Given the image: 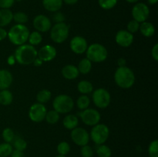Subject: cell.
Instances as JSON below:
<instances>
[{
    "mask_svg": "<svg viewBox=\"0 0 158 157\" xmlns=\"http://www.w3.org/2000/svg\"><path fill=\"white\" fill-rule=\"evenodd\" d=\"M56 157H66V155H56Z\"/></svg>",
    "mask_w": 158,
    "mask_h": 157,
    "instance_id": "816d5d0a",
    "label": "cell"
},
{
    "mask_svg": "<svg viewBox=\"0 0 158 157\" xmlns=\"http://www.w3.org/2000/svg\"><path fill=\"white\" fill-rule=\"evenodd\" d=\"M54 110L60 114L68 113L70 112L74 106V102L69 95L62 94L55 97L52 102Z\"/></svg>",
    "mask_w": 158,
    "mask_h": 157,
    "instance_id": "5b68a950",
    "label": "cell"
},
{
    "mask_svg": "<svg viewBox=\"0 0 158 157\" xmlns=\"http://www.w3.org/2000/svg\"><path fill=\"white\" fill-rule=\"evenodd\" d=\"M77 89H78L79 92L83 95H87L94 91V86L90 82L86 81V80H82L77 85Z\"/></svg>",
    "mask_w": 158,
    "mask_h": 157,
    "instance_id": "603a6c76",
    "label": "cell"
},
{
    "mask_svg": "<svg viewBox=\"0 0 158 157\" xmlns=\"http://www.w3.org/2000/svg\"><path fill=\"white\" fill-rule=\"evenodd\" d=\"M15 3V0H0V8L1 9H9Z\"/></svg>",
    "mask_w": 158,
    "mask_h": 157,
    "instance_id": "60d3db41",
    "label": "cell"
},
{
    "mask_svg": "<svg viewBox=\"0 0 158 157\" xmlns=\"http://www.w3.org/2000/svg\"><path fill=\"white\" fill-rule=\"evenodd\" d=\"M28 15L23 12H17L13 13V20L17 24L24 25L28 22Z\"/></svg>",
    "mask_w": 158,
    "mask_h": 157,
    "instance_id": "e575fe53",
    "label": "cell"
},
{
    "mask_svg": "<svg viewBox=\"0 0 158 157\" xmlns=\"http://www.w3.org/2000/svg\"><path fill=\"white\" fill-rule=\"evenodd\" d=\"M114 80L119 87L122 89H129L135 83V75L132 69L127 66L118 67L114 74Z\"/></svg>",
    "mask_w": 158,
    "mask_h": 157,
    "instance_id": "7a4b0ae2",
    "label": "cell"
},
{
    "mask_svg": "<svg viewBox=\"0 0 158 157\" xmlns=\"http://www.w3.org/2000/svg\"><path fill=\"white\" fill-rule=\"evenodd\" d=\"M70 145L67 142H61L57 146V152L59 155H66L70 152Z\"/></svg>",
    "mask_w": 158,
    "mask_h": 157,
    "instance_id": "d6a6232c",
    "label": "cell"
},
{
    "mask_svg": "<svg viewBox=\"0 0 158 157\" xmlns=\"http://www.w3.org/2000/svg\"><path fill=\"white\" fill-rule=\"evenodd\" d=\"M118 0H98L99 6L105 10L113 9L117 4Z\"/></svg>",
    "mask_w": 158,
    "mask_h": 157,
    "instance_id": "d590c367",
    "label": "cell"
},
{
    "mask_svg": "<svg viewBox=\"0 0 158 157\" xmlns=\"http://www.w3.org/2000/svg\"><path fill=\"white\" fill-rule=\"evenodd\" d=\"M80 154H81L82 157H93V155H94V150H93V149L89 146L85 145V146H81Z\"/></svg>",
    "mask_w": 158,
    "mask_h": 157,
    "instance_id": "74e56055",
    "label": "cell"
},
{
    "mask_svg": "<svg viewBox=\"0 0 158 157\" xmlns=\"http://www.w3.org/2000/svg\"><path fill=\"white\" fill-rule=\"evenodd\" d=\"M2 139H4L5 143H12L13 141L14 138H15V133H14L13 130L11 128H6L4 130L2 131Z\"/></svg>",
    "mask_w": 158,
    "mask_h": 157,
    "instance_id": "836d02e7",
    "label": "cell"
},
{
    "mask_svg": "<svg viewBox=\"0 0 158 157\" xmlns=\"http://www.w3.org/2000/svg\"><path fill=\"white\" fill-rule=\"evenodd\" d=\"M65 19V15L61 12L58 11V12H54L53 15H52V20L55 22L56 23H60V22H64Z\"/></svg>",
    "mask_w": 158,
    "mask_h": 157,
    "instance_id": "ab89813d",
    "label": "cell"
},
{
    "mask_svg": "<svg viewBox=\"0 0 158 157\" xmlns=\"http://www.w3.org/2000/svg\"><path fill=\"white\" fill-rule=\"evenodd\" d=\"M69 27L65 22L56 23L50 29L51 39L56 43H63L69 36Z\"/></svg>",
    "mask_w": 158,
    "mask_h": 157,
    "instance_id": "52a82bcc",
    "label": "cell"
},
{
    "mask_svg": "<svg viewBox=\"0 0 158 157\" xmlns=\"http://www.w3.org/2000/svg\"><path fill=\"white\" fill-rule=\"evenodd\" d=\"M77 69H78L80 73L86 75V74H88L91 71V69H92V62L88 58H83L79 62Z\"/></svg>",
    "mask_w": 158,
    "mask_h": 157,
    "instance_id": "d4e9b609",
    "label": "cell"
},
{
    "mask_svg": "<svg viewBox=\"0 0 158 157\" xmlns=\"http://www.w3.org/2000/svg\"><path fill=\"white\" fill-rule=\"evenodd\" d=\"M139 30L140 31L142 35L145 37H151L155 33V27L154 25L147 21L140 23Z\"/></svg>",
    "mask_w": 158,
    "mask_h": 157,
    "instance_id": "7402d4cb",
    "label": "cell"
},
{
    "mask_svg": "<svg viewBox=\"0 0 158 157\" xmlns=\"http://www.w3.org/2000/svg\"><path fill=\"white\" fill-rule=\"evenodd\" d=\"M97 154L98 157H111L112 152L109 146L104 144L98 145L97 148Z\"/></svg>",
    "mask_w": 158,
    "mask_h": 157,
    "instance_id": "4dcf8cb0",
    "label": "cell"
},
{
    "mask_svg": "<svg viewBox=\"0 0 158 157\" xmlns=\"http://www.w3.org/2000/svg\"><path fill=\"white\" fill-rule=\"evenodd\" d=\"M15 61L21 65H30L37 58V50L33 46L23 44L19 46L15 52Z\"/></svg>",
    "mask_w": 158,
    "mask_h": 157,
    "instance_id": "6da1fadb",
    "label": "cell"
},
{
    "mask_svg": "<svg viewBox=\"0 0 158 157\" xmlns=\"http://www.w3.org/2000/svg\"><path fill=\"white\" fill-rule=\"evenodd\" d=\"M47 112L46 106L42 103H34L29 110V117L34 123H40L43 121Z\"/></svg>",
    "mask_w": 158,
    "mask_h": 157,
    "instance_id": "30bf717a",
    "label": "cell"
},
{
    "mask_svg": "<svg viewBox=\"0 0 158 157\" xmlns=\"http://www.w3.org/2000/svg\"><path fill=\"white\" fill-rule=\"evenodd\" d=\"M12 147L14 149L19 151H24L27 148V143L24 139L20 136H15L12 141Z\"/></svg>",
    "mask_w": 158,
    "mask_h": 157,
    "instance_id": "484cf974",
    "label": "cell"
},
{
    "mask_svg": "<svg viewBox=\"0 0 158 157\" xmlns=\"http://www.w3.org/2000/svg\"><path fill=\"white\" fill-rule=\"evenodd\" d=\"M22 0H15V2H21Z\"/></svg>",
    "mask_w": 158,
    "mask_h": 157,
    "instance_id": "f5cc1de1",
    "label": "cell"
},
{
    "mask_svg": "<svg viewBox=\"0 0 158 157\" xmlns=\"http://www.w3.org/2000/svg\"><path fill=\"white\" fill-rule=\"evenodd\" d=\"M45 119L49 124H56L60 120V113L57 112L56 110H54V109L48 111L46 114Z\"/></svg>",
    "mask_w": 158,
    "mask_h": 157,
    "instance_id": "f1b7e54d",
    "label": "cell"
},
{
    "mask_svg": "<svg viewBox=\"0 0 158 157\" xmlns=\"http://www.w3.org/2000/svg\"><path fill=\"white\" fill-rule=\"evenodd\" d=\"M110 135V129L105 124H98L94 126L90 132L89 138L96 145L104 144Z\"/></svg>",
    "mask_w": 158,
    "mask_h": 157,
    "instance_id": "8992f818",
    "label": "cell"
},
{
    "mask_svg": "<svg viewBox=\"0 0 158 157\" xmlns=\"http://www.w3.org/2000/svg\"><path fill=\"white\" fill-rule=\"evenodd\" d=\"M148 154L150 157H158V141L154 140L148 146Z\"/></svg>",
    "mask_w": 158,
    "mask_h": 157,
    "instance_id": "8d00e7d4",
    "label": "cell"
},
{
    "mask_svg": "<svg viewBox=\"0 0 158 157\" xmlns=\"http://www.w3.org/2000/svg\"><path fill=\"white\" fill-rule=\"evenodd\" d=\"M29 31L25 25L16 24L11 28L8 32L7 37L12 44L19 46L26 44L29 38Z\"/></svg>",
    "mask_w": 158,
    "mask_h": 157,
    "instance_id": "3957f363",
    "label": "cell"
},
{
    "mask_svg": "<svg viewBox=\"0 0 158 157\" xmlns=\"http://www.w3.org/2000/svg\"><path fill=\"white\" fill-rule=\"evenodd\" d=\"M126 1L129 3H136V2H137L139 0H126Z\"/></svg>",
    "mask_w": 158,
    "mask_h": 157,
    "instance_id": "f907efd6",
    "label": "cell"
},
{
    "mask_svg": "<svg viewBox=\"0 0 158 157\" xmlns=\"http://www.w3.org/2000/svg\"><path fill=\"white\" fill-rule=\"evenodd\" d=\"M13 151V147L11 143H3L0 144V157L10 156Z\"/></svg>",
    "mask_w": 158,
    "mask_h": 157,
    "instance_id": "f546056e",
    "label": "cell"
},
{
    "mask_svg": "<svg viewBox=\"0 0 158 157\" xmlns=\"http://www.w3.org/2000/svg\"><path fill=\"white\" fill-rule=\"evenodd\" d=\"M89 104H90V99L86 95H80L77 100V107L81 111L89 108Z\"/></svg>",
    "mask_w": 158,
    "mask_h": 157,
    "instance_id": "83f0119b",
    "label": "cell"
},
{
    "mask_svg": "<svg viewBox=\"0 0 158 157\" xmlns=\"http://www.w3.org/2000/svg\"><path fill=\"white\" fill-rule=\"evenodd\" d=\"M56 49L51 45L43 46L37 52V57L43 62H50L56 56Z\"/></svg>",
    "mask_w": 158,
    "mask_h": 157,
    "instance_id": "9a60e30c",
    "label": "cell"
},
{
    "mask_svg": "<svg viewBox=\"0 0 158 157\" xmlns=\"http://www.w3.org/2000/svg\"><path fill=\"white\" fill-rule=\"evenodd\" d=\"M13 77L7 69H0V90L7 89L12 85Z\"/></svg>",
    "mask_w": 158,
    "mask_h": 157,
    "instance_id": "e0dca14e",
    "label": "cell"
},
{
    "mask_svg": "<svg viewBox=\"0 0 158 157\" xmlns=\"http://www.w3.org/2000/svg\"><path fill=\"white\" fill-rule=\"evenodd\" d=\"M15 58L13 55H11V56H9V58H8V63H9V65H13L14 63H15Z\"/></svg>",
    "mask_w": 158,
    "mask_h": 157,
    "instance_id": "c3c4849f",
    "label": "cell"
},
{
    "mask_svg": "<svg viewBox=\"0 0 158 157\" xmlns=\"http://www.w3.org/2000/svg\"><path fill=\"white\" fill-rule=\"evenodd\" d=\"M150 5H155L157 2L158 0H148Z\"/></svg>",
    "mask_w": 158,
    "mask_h": 157,
    "instance_id": "681fc988",
    "label": "cell"
},
{
    "mask_svg": "<svg viewBox=\"0 0 158 157\" xmlns=\"http://www.w3.org/2000/svg\"><path fill=\"white\" fill-rule=\"evenodd\" d=\"M140 28V23L137 22L136 20L133 19L130 21L127 24V31L131 33H135L139 30Z\"/></svg>",
    "mask_w": 158,
    "mask_h": 157,
    "instance_id": "f35d334b",
    "label": "cell"
},
{
    "mask_svg": "<svg viewBox=\"0 0 158 157\" xmlns=\"http://www.w3.org/2000/svg\"><path fill=\"white\" fill-rule=\"evenodd\" d=\"M8 32H6V29H4L3 28L0 27V41H2L5 38L7 37Z\"/></svg>",
    "mask_w": 158,
    "mask_h": 157,
    "instance_id": "ee69618b",
    "label": "cell"
},
{
    "mask_svg": "<svg viewBox=\"0 0 158 157\" xmlns=\"http://www.w3.org/2000/svg\"><path fill=\"white\" fill-rule=\"evenodd\" d=\"M131 13L134 20L138 22L139 23H141L148 18L150 15V9L145 3L138 2L134 6Z\"/></svg>",
    "mask_w": 158,
    "mask_h": 157,
    "instance_id": "8fae6325",
    "label": "cell"
},
{
    "mask_svg": "<svg viewBox=\"0 0 158 157\" xmlns=\"http://www.w3.org/2000/svg\"><path fill=\"white\" fill-rule=\"evenodd\" d=\"M43 62L41 61V60H40V58L37 57V58L35 59V61L33 62V64L35 65V66H40L42 64H43Z\"/></svg>",
    "mask_w": 158,
    "mask_h": 157,
    "instance_id": "7dc6e473",
    "label": "cell"
},
{
    "mask_svg": "<svg viewBox=\"0 0 158 157\" xmlns=\"http://www.w3.org/2000/svg\"><path fill=\"white\" fill-rule=\"evenodd\" d=\"M79 0H63V2L66 3V5L69 6H72V5H75L76 3L78 2Z\"/></svg>",
    "mask_w": 158,
    "mask_h": 157,
    "instance_id": "bcb514c9",
    "label": "cell"
},
{
    "mask_svg": "<svg viewBox=\"0 0 158 157\" xmlns=\"http://www.w3.org/2000/svg\"><path fill=\"white\" fill-rule=\"evenodd\" d=\"M86 52V58L91 62H102L107 58L108 52L105 46L100 43H94L88 46Z\"/></svg>",
    "mask_w": 158,
    "mask_h": 157,
    "instance_id": "277c9868",
    "label": "cell"
},
{
    "mask_svg": "<svg viewBox=\"0 0 158 157\" xmlns=\"http://www.w3.org/2000/svg\"><path fill=\"white\" fill-rule=\"evenodd\" d=\"M52 97V93L48 89H43L40 91L36 95V100L39 103L44 104L49 102Z\"/></svg>",
    "mask_w": 158,
    "mask_h": 157,
    "instance_id": "4316f807",
    "label": "cell"
},
{
    "mask_svg": "<svg viewBox=\"0 0 158 157\" xmlns=\"http://www.w3.org/2000/svg\"><path fill=\"white\" fill-rule=\"evenodd\" d=\"M115 41L121 47H129L134 42V35L127 30H120L116 34Z\"/></svg>",
    "mask_w": 158,
    "mask_h": 157,
    "instance_id": "2e32d148",
    "label": "cell"
},
{
    "mask_svg": "<svg viewBox=\"0 0 158 157\" xmlns=\"http://www.w3.org/2000/svg\"><path fill=\"white\" fill-rule=\"evenodd\" d=\"M11 157H26L25 154L23 151H19L13 149L12 154H11Z\"/></svg>",
    "mask_w": 158,
    "mask_h": 157,
    "instance_id": "7bdbcfd3",
    "label": "cell"
},
{
    "mask_svg": "<svg viewBox=\"0 0 158 157\" xmlns=\"http://www.w3.org/2000/svg\"><path fill=\"white\" fill-rule=\"evenodd\" d=\"M63 126L69 130H73V129L77 128L79 124L78 117L73 114H69L65 116L63 121Z\"/></svg>",
    "mask_w": 158,
    "mask_h": 157,
    "instance_id": "44dd1931",
    "label": "cell"
},
{
    "mask_svg": "<svg viewBox=\"0 0 158 157\" xmlns=\"http://www.w3.org/2000/svg\"><path fill=\"white\" fill-rule=\"evenodd\" d=\"M69 46H70L71 50L74 53L81 55V54L84 53L86 51L88 44L86 38H84L82 36H80V35H77V36H74L71 39Z\"/></svg>",
    "mask_w": 158,
    "mask_h": 157,
    "instance_id": "5bb4252c",
    "label": "cell"
},
{
    "mask_svg": "<svg viewBox=\"0 0 158 157\" xmlns=\"http://www.w3.org/2000/svg\"><path fill=\"white\" fill-rule=\"evenodd\" d=\"M63 0H43V6L46 10L56 12L60 11L63 6Z\"/></svg>",
    "mask_w": 158,
    "mask_h": 157,
    "instance_id": "d6986e66",
    "label": "cell"
},
{
    "mask_svg": "<svg viewBox=\"0 0 158 157\" xmlns=\"http://www.w3.org/2000/svg\"><path fill=\"white\" fill-rule=\"evenodd\" d=\"M71 139L76 145L83 146L87 145L89 141V134L83 128L77 127L71 130Z\"/></svg>",
    "mask_w": 158,
    "mask_h": 157,
    "instance_id": "7c38bea8",
    "label": "cell"
},
{
    "mask_svg": "<svg viewBox=\"0 0 158 157\" xmlns=\"http://www.w3.org/2000/svg\"><path fill=\"white\" fill-rule=\"evenodd\" d=\"M34 28L40 32H46L52 27L51 20L45 15H38L34 18L32 22Z\"/></svg>",
    "mask_w": 158,
    "mask_h": 157,
    "instance_id": "4fadbf2b",
    "label": "cell"
},
{
    "mask_svg": "<svg viewBox=\"0 0 158 157\" xmlns=\"http://www.w3.org/2000/svg\"><path fill=\"white\" fill-rule=\"evenodd\" d=\"M29 45L31 46H37V45L40 44L43 40V37H42L41 33L38 31H35L32 32V33H29Z\"/></svg>",
    "mask_w": 158,
    "mask_h": 157,
    "instance_id": "1f68e13d",
    "label": "cell"
},
{
    "mask_svg": "<svg viewBox=\"0 0 158 157\" xmlns=\"http://www.w3.org/2000/svg\"><path fill=\"white\" fill-rule=\"evenodd\" d=\"M13 95L8 89L0 91V104L2 106H9L12 103Z\"/></svg>",
    "mask_w": 158,
    "mask_h": 157,
    "instance_id": "cb8c5ba5",
    "label": "cell"
},
{
    "mask_svg": "<svg viewBox=\"0 0 158 157\" xmlns=\"http://www.w3.org/2000/svg\"><path fill=\"white\" fill-rule=\"evenodd\" d=\"M79 116L80 117L84 124L89 126H94L98 124L101 119L100 113L97 109H89V108L79 112Z\"/></svg>",
    "mask_w": 158,
    "mask_h": 157,
    "instance_id": "9c48e42d",
    "label": "cell"
},
{
    "mask_svg": "<svg viewBox=\"0 0 158 157\" xmlns=\"http://www.w3.org/2000/svg\"><path fill=\"white\" fill-rule=\"evenodd\" d=\"M62 75L68 80H73L77 78L80 75L78 69L74 65H66L62 69Z\"/></svg>",
    "mask_w": 158,
    "mask_h": 157,
    "instance_id": "ac0fdd59",
    "label": "cell"
},
{
    "mask_svg": "<svg viewBox=\"0 0 158 157\" xmlns=\"http://www.w3.org/2000/svg\"><path fill=\"white\" fill-rule=\"evenodd\" d=\"M13 20V13L9 9H0V27L8 26Z\"/></svg>",
    "mask_w": 158,
    "mask_h": 157,
    "instance_id": "ffe728a7",
    "label": "cell"
},
{
    "mask_svg": "<svg viewBox=\"0 0 158 157\" xmlns=\"http://www.w3.org/2000/svg\"><path fill=\"white\" fill-rule=\"evenodd\" d=\"M117 64H118L119 67H122V66H126L127 62L126 59L123 58H120L117 61Z\"/></svg>",
    "mask_w": 158,
    "mask_h": 157,
    "instance_id": "f6af8a7d",
    "label": "cell"
},
{
    "mask_svg": "<svg viewBox=\"0 0 158 157\" xmlns=\"http://www.w3.org/2000/svg\"><path fill=\"white\" fill-rule=\"evenodd\" d=\"M92 98L94 105L100 109H105L107 107L111 100L110 94L106 89L103 88H100L94 91Z\"/></svg>",
    "mask_w": 158,
    "mask_h": 157,
    "instance_id": "ba28073f",
    "label": "cell"
},
{
    "mask_svg": "<svg viewBox=\"0 0 158 157\" xmlns=\"http://www.w3.org/2000/svg\"><path fill=\"white\" fill-rule=\"evenodd\" d=\"M151 55L155 61H158V44H155L151 50Z\"/></svg>",
    "mask_w": 158,
    "mask_h": 157,
    "instance_id": "b9f144b4",
    "label": "cell"
}]
</instances>
